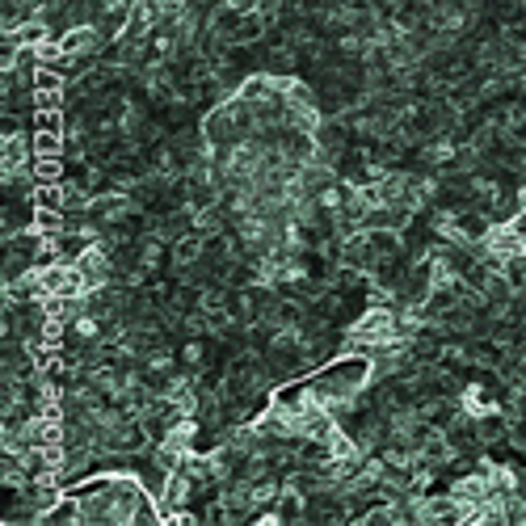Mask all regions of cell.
I'll list each match as a JSON object with an SVG mask.
<instances>
[{
  "instance_id": "6da1fadb",
  "label": "cell",
  "mask_w": 526,
  "mask_h": 526,
  "mask_svg": "<svg viewBox=\"0 0 526 526\" xmlns=\"http://www.w3.org/2000/svg\"><path fill=\"white\" fill-rule=\"evenodd\" d=\"M480 261L489 270H505L514 257H522L526 253V236L514 228V224H493L489 232H484V240H480Z\"/></svg>"
},
{
  "instance_id": "7a4b0ae2",
  "label": "cell",
  "mask_w": 526,
  "mask_h": 526,
  "mask_svg": "<svg viewBox=\"0 0 526 526\" xmlns=\"http://www.w3.org/2000/svg\"><path fill=\"white\" fill-rule=\"evenodd\" d=\"M417 522L421 526H455V522H468V514H463V505L451 493H421Z\"/></svg>"
},
{
  "instance_id": "3957f363",
  "label": "cell",
  "mask_w": 526,
  "mask_h": 526,
  "mask_svg": "<svg viewBox=\"0 0 526 526\" xmlns=\"http://www.w3.org/2000/svg\"><path fill=\"white\" fill-rule=\"evenodd\" d=\"M76 270H80V278H85V287L93 291V287H110V282H114V253L106 249V245H101V240H97V245H89L85 253H80V261H76Z\"/></svg>"
},
{
  "instance_id": "277c9868",
  "label": "cell",
  "mask_w": 526,
  "mask_h": 526,
  "mask_svg": "<svg viewBox=\"0 0 526 526\" xmlns=\"http://www.w3.org/2000/svg\"><path fill=\"white\" fill-rule=\"evenodd\" d=\"M34 165V131H5L0 135V173Z\"/></svg>"
},
{
  "instance_id": "5b68a950",
  "label": "cell",
  "mask_w": 526,
  "mask_h": 526,
  "mask_svg": "<svg viewBox=\"0 0 526 526\" xmlns=\"http://www.w3.org/2000/svg\"><path fill=\"white\" fill-rule=\"evenodd\" d=\"M34 219H38V202L34 198H5V207H0V228H5V236L30 232Z\"/></svg>"
},
{
  "instance_id": "8992f818",
  "label": "cell",
  "mask_w": 526,
  "mask_h": 526,
  "mask_svg": "<svg viewBox=\"0 0 526 526\" xmlns=\"http://www.w3.org/2000/svg\"><path fill=\"white\" fill-rule=\"evenodd\" d=\"M169 253H173V266L169 270H190V266H198V261L207 257V236H202V232H186L181 240H173Z\"/></svg>"
},
{
  "instance_id": "52a82bcc",
  "label": "cell",
  "mask_w": 526,
  "mask_h": 526,
  "mask_svg": "<svg viewBox=\"0 0 526 526\" xmlns=\"http://www.w3.org/2000/svg\"><path fill=\"white\" fill-rule=\"evenodd\" d=\"M76 522H85V514H80V497L68 493L59 505H51V510L43 514V526H76Z\"/></svg>"
},
{
  "instance_id": "ba28073f",
  "label": "cell",
  "mask_w": 526,
  "mask_h": 526,
  "mask_svg": "<svg viewBox=\"0 0 526 526\" xmlns=\"http://www.w3.org/2000/svg\"><path fill=\"white\" fill-rule=\"evenodd\" d=\"M34 177H38V186H55V181L68 177V160L64 156H34Z\"/></svg>"
},
{
  "instance_id": "9c48e42d",
  "label": "cell",
  "mask_w": 526,
  "mask_h": 526,
  "mask_svg": "<svg viewBox=\"0 0 526 526\" xmlns=\"http://www.w3.org/2000/svg\"><path fill=\"white\" fill-rule=\"evenodd\" d=\"M34 156H64L68 160V139L55 131H34Z\"/></svg>"
},
{
  "instance_id": "30bf717a",
  "label": "cell",
  "mask_w": 526,
  "mask_h": 526,
  "mask_svg": "<svg viewBox=\"0 0 526 526\" xmlns=\"http://www.w3.org/2000/svg\"><path fill=\"white\" fill-rule=\"evenodd\" d=\"M34 93H68V76L59 68H38L34 72Z\"/></svg>"
},
{
  "instance_id": "8fae6325",
  "label": "cell",
  "mask_w": 526,
  "mask_h": 526,
  "mask_svg": "<svg viewBox=\"0 0 526 526\" xmlns=\"http://www.w3.org/2000/svg\"><path fill=\"white\" fill-rule=\"evenodd\" d=\"M34 131H55V135H64L68 131V110H34Z\"/></svg>"
},
{
  "instance_id": "7c38bea8",
  "label": "cell",
  "mask_w": 526,
  "mask_h": 526,
  "mask_svg": "<svg viewBox=\"0 0 526 526\" xmlns=\"http://www.w3.org/2000/svg\"><path fill=\"white\" fill-rule=\"evenodd\" d=\"M34 202L43 211H64V181H55V186H38L34 190Z\"/></svg>"
}]
</instances>
